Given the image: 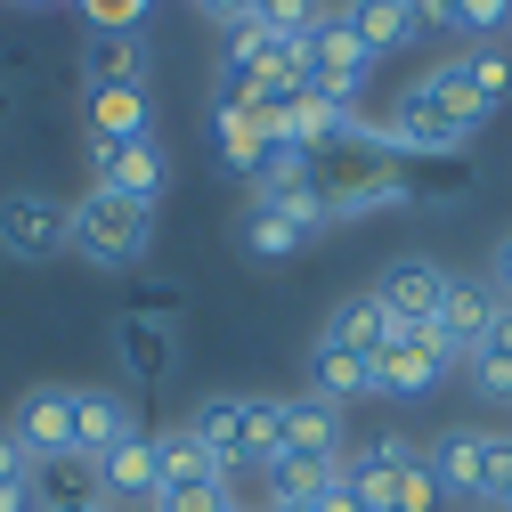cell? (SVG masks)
Returning a JSON list of instances; mask_svg holds the SVG:
<instances>
[{
	"instance_id": "cell-30",
	"label": "cell",
	"mask_w": 512,
	"mask_h": 512,
	"mask_svg": "<svg viewBox=\"0 0 512 512\" xmlns=\"http://www.w3.org/2000/svg\"><path fill=\"white\" fill-rule=\"evenodd\" d=\"M464 74H472V90H480L488 106H504V90H512V57H504L496 41H480V49H464Z\"/></svg>"
},
{
	"instance_id": "cell-10",
	"label": "cell",
	"mask_w": 512,
	"mask_h": 512,
	"mask_svg": "<svg viewBox=\"0 0 512 512\" xmlns=\"http://www.w3.org/2000/svg\"><path fill=\"white\" fill-rule=\"evenodd\" d=\"M407 106H423L431 122H447L456 139H472L480 122L496 114L480 90H472V74H464V57H447V66H431V74H415V90H407Z\"/></svg>"
},
{
	"instance_id": "cell-19",
	"label": "cell",
	"mask_w": 512,
	"mask_h": 512,
	"mask_svg": "<svg viewBox=\"0 0 512 512\" xmlns=\"http://www.w3.org/2000/svg\"><path fill=\"white\" fill-rule=\"evenodd\" d=\"M244 407H252V391H212L196 415H187V431L212 447V464H220L228 480L244 472Z\"/></svg>"
},
{
	"instance_id": "cell-32",
	"label": "cell",
	"mask_w": 512,
	"mask_h": 512,
	"mask_svg": "<svg viewBox=\"0 0 512 512\" xmlns=\"http://www.w3.org/2000/svg\"><path fill=\"white\" fill-rule=\"evenodd\" d=\"M317 17H326V0H252V25L269 33H309Z\"/></svg>"
},
{
	"instance_id": "cell-38",
	"label": "cell",
	"mask_w": 512,
	"mask_h": 512,
	"mask_svg": "<svg viewBox=\"0 0 512 512\" xmlns=\"http://www.w3.org/2000/svg\"><path fill=\"white\" fill-rule=\"evenodd\" d=\"M488 285H496V293H512V236L496 244V277H488Z\"/></svg>"
},
{
	"instance_id": "cell-29",
	"label": "cell",
	"mask_w": 512,
	"mask_h": 512,
	"mask_svg": "<svg viewBox=\"0 0 512 512\" xmlns=\"http://www.w3.org/2000/svg\"><path fill=\"white\" fill-rule=\"evenodd\" d=\"M382 504H391V512H431V504H439V472H431V456H415L407 472L382 480Z\"/></svg>"
},
{
	"instance_id": "cell-31",
	"label": "cell",
	"mask_w": 512,
	"mask_h": 512,
	"mask_svg": "<svg viewBox=\"0 0 512 512\" xmlns=\"http://www.w3.org/2000/svg\"><path fill=\"white\" fill-rule=\"evenodd\" d=\"M74 9H82V25H90V33H139L155 0H74Z\"/></svg>"
},
{
	"instance_id": "cell-2",
	"label": "cell",
	"mask_w": 512,
	"mask_h": 512,
	"mask_svg": "<svg viewBox=\"0 0 512 512\" xmlns=\"http://www.w3.org/2000/svg\"><path fill=\"white\" fill-rule=\"evenodd\" d=\"M0 252L25 261V269L57 261V252H74L66 196H49V187H9V196H0Z\"/></svg>"
},
{
	"instance_id": "cell-18",
	"label": "cell",
	"mask_w": 512,
	"mask_h": 512,
	"mask_svg": "<svg viewBox=\"0 0 512 512\" xmlns=\"http://www.w3.org/2000/svg\"><path fill=\"white\" fill-rule=\"evenodd\" d=\"M334 17H342V25H350V33L366 41V49H374V57H382V49H407L415 33H431L415 0H342Z\"/></svg>"
},
{
	"instance_id": "cell-15",
	"label": "cell",
	"mask_w": 512,
	"mask_h": 512,
	"mask_svg": "<svg viewBox=\"0 0 512 512\" xmlns=\"http://www.w3.org/2000/svg\"><path fill=\"white\" fill-rule=\"evenodd\" d=\"M350 114H358V106H342V98H317V90H301V98H293V106L277 114V139L326 163V147H342V139H350Z\"/></svg>"
},
{
	"instance_id": "cell-28",
	"label": "cell",
	"mask_w": 512,
	"mask_h": 512,
	"mask_svg": "<svg viewBox=\"0 0 512 512\" xmlns=\"http://www.w3.org/2000/svg\"><path fill=\"white\" fill-rule=\"evenodd\" d=\"M309 236H301V220L285 212V204H252V220H244V252H261V261H285V252H301Z\"/></svg>"
},
{
	"instance_id": "cell-27",
	"label": "cell",
	"mask_w": 512,
	"mask_h": 512,
	"mask_svg": "<svg viewBox=\"0 0 512 512\" xmlns=\"http://www.w3.org/2000/svg\"><path fill=\"white\" fill-rule=\"evenodd\" d=\"M285 456V399H269V391H252V407H244V464H277Z\"/></svg>"
},
{
	"instance_id": "cell-12",
	"label": "cell",
	"mask_w": 512,
	"mask_h": 512,
	"mask_svg": "<svg viewBox=\"0 0 512 512\" xmlns=\"http://www.w3.org/2000/svg\"><path fill=\"white\" fill-rule=\"evenodd\" d=\"M212 147H220V163L228 171H261V155L277 147V114L269 106H252V98H220L212 106Z\"/></svg>"
},
{
	"instance_id": "cell-5",
	"label": "cell",
	"mask_w": 512,
	"mask_h": 512,
	"mask_svg": "<svg viewBox=\"0 0 512 512\" xmlns=\"http://www.w3.org/2000/svg\"><path fill=\"white\" fill-rule=\"evenodd\" d=\"M317 187H326V204L334 220H358V212H391L407 204V187H399V155H350V163H317Z\"/></svg>"
},
{
	"instance_id": "cell-17",
	"label": "cell",
	"mask_w": 512,
	"mask_h": 512,
	"mask_svg": "<svg viewBox=\"0 0 512 512\" xmlns=\"http://www.w3.org/2000/svg\"><path fill=\"white\" fill-rule=\"evenodd\" d=\"M488 326H496V285H488V277H456V285H447V301H439V334H447V350L472 358V350L488 342Z\"/></svg>"
},
{
	"instance_id": "cell-14",
	"label": "cell",
	"mask_w": 512,
	"mask_h": 512,
	"mask_svg": "<svg viewBox=\"0 0 512 512\" xmlns=\"http://www.w3.org/2000/svg\"><path fill=\"white\" fill-rule=\"evenodd\" d=\"M155 49L147 33H82V82L90 90H147Z\"/></svg>"
},
{
	"instance_id": "cell-40",
	"label": "cell",
	"mask_w": 512,
	"mask_h": 512,
	"mask_svg": "<svg viewBox=\"0 0 512 512\" xmlns=\"http://www.w3.org/2000/svg\"><path fill=\"white\" fill-rule=\"evenodd\" d=\"M25 9H49V0H25Z\"/></svg>"
},
{
	"instance_id": "cell-4",
	"label": "cell",
	"mask_w": 512,
	"mask_h": 512,
	"mask_svg": "<svg viewBox=\"0 0 512 512\" xmlns=\"http://www.w3.org/2000/svg\"><path fill=\"white\" fill-rule=\"evenodd\" d=\"M90 187H114V196H131V204H163V187H171V155L147 139H90Z\"/></svg>"
},
{
	"instance_id": "cell-9",
	"label": "cell",
	"mask_w": 512,
	"mask_h": 512,
	"mask_svg": "<svg viewBox=\"0 0 512 512\" xmlns=\"http://www.w3.org/2000/svg\"><path fill=\"white\" fill-rule=\"evenodd\" d=\"M9 431L25 439V456L41 472L66 464L74 456V391H66V382H33V391L17 399V415H9Z\"/></svg>"
},
{
	"instance_id": "cell-23",
	"label": "cell",
	"mask_w": 512,
	"mask_h": 512,
	"mask_svg": "<svg viewBox=\"0 0 512 512\" xmlns=\"http://www.w3.org/2000/svg\"><path fill=\"white\" fill-rule=\"evenodd\" d=\"M285 456H342V407L285 399Z\"/></svg>"
},
{
	"instance_id": "cell-13",
	"label": "cell",
	"mask_w": 512,
	"mask_h": 512,
	"mask_svg": "<svg viewBox=\"0 0 512 512\" xmlns=\"http://www.w3.org/2000/svg\"><path fill=\"white\" fill-rule=\"evenodd\" d=\"M122 439H139V407L122 391H74V456L82 464H106Z\"/></svg>"
},
{
	"instance_id": "cell-33",
	"label": "cell",
	"mask_w": 512,
	"mask_h": 512,
	"mask_svg": "<svg viewBox=\"0 0 512 512\" xmlns=\"http://www.w3.org/2000/svg\"><path fill=\"white\" fill-rule=\"evenodd\" d=\"M236 496H228V480H212V488H155L147 496V512H228Z\"/></svg>"
},
{
	"instance_id": "cell-16",
	"label": "cell",
	"mask_w": 512,
	"mask_h": 512,
	"mask_svg": "<svg viewBox=\"0 0 512 512\" xmlns=\"http://www.w3.org/2000/svg\"><path fill=\"white\" fill-rule=\"evenodd\" d=\"M391 309H382L374 293H350V301H334V317H326V334H317V342H326V350H350V358H382V350H391Z\"/></svg>"
},
{
	"instance_id": "cell-37",
	"label": "cell",
	"mask_w": 512,
	"mask_h": 512,
	"mask_svg": "<svg viewBox=\"0 0 512 512\" xmlns=\"http://www.w3.org/2000/svg\"><path fill=\"white\" fill-rule=\"evenodd\" d=\"M0 512H41V472L33 480H0Z\"/></svg>"
},
{
	"instance_id": "cell-20",
	"label": "cell",
	"mask_w": 512,
	"mask_h": 512,
	"mask_svg": "<svg viewBox=\"0 0 512 512\" xmlns=\"http://www.w3.org/2000/svg\"><path fill=\"white\" fill-rule=\"evenodd\" d=\"M98 488H106L114 504H139V512H147V496L163 488V472H155V431H139V439H122L114 456L98 464Z\"/></svg>"
},
{
	"instance_id": "cell-34",
	"label": "cell",
	"mask_w": 512,
	"mask_h": 512,
	"mask_svg": "<svg viewBox=\"0 0 512 512\" xmlns=\"http://www.w3.org/2000/svg\"><path fill=\"white\" fill-rule=\"evenodd\" d=\"M472 391L480 399H512V366L504 358H472Z\"/></svg>"
},
{
	"instance_id": "cell-22",
	"label": "cell",
	"mask_w": 512,
	"mask_h": 512,
	"mask_svg": "<svg viewBox=\"0 0 512 512\" xmlns=\"http://www.w3.org/2000/svg\"><path fill=\"white\" fill-rule=\"evenodd\" d=\"M155 472H163V488H212V480H228V472L212 464V447L187 431V423L155 431Z\"/></svg>"
},
{
	"instance_id": "cell-3",
	"label": "cell",
	"mask_w": 512,
	"mask_h": 512,
	"mask_svg": "<svg viewBox=\"0 0 512 512\" xmlns=\"http://www.w3.org/2000/svg\"><path fill=\"white\" fill-rule=\"evenodd\" d=\"M374 66H382V57H374L342 17H317V25H309V90H317V98L358 106V90L374 82Z\"/></svg>"
},
{
	"instance_id": "cell-6",
	"label": "cell",
	"mask_w": 512,
	"mask_h": 512,
	"mask_svg": "<svg viewBox=\"0 0 512 512\" xmlns=\"http://www.w3.org/2000/svg\"><path fill=\"white\" fill-rule=\"evenodd\" d=\"M512 456V439L504 431H447L431 447V472H439V496H464V504H488L496 472Z\"/></svg>"
},
{
	"instance_id": "cell-35",
	"label": "cell",
	"mask_w": 512,
	"mask_h": 512,
	"mask_svg": "<svg viewBox=\"0 0 512 512\" xmlns=\"http://www.w3.org/2000/svg\"><path fill=\"white\" fill-rule=\"evenodd\" d=\"M33 472H41V464L25 456V439H17L9 423H0V480H33Z\"/></svg>"
},
{
	"instance_id": "cell-25",
	"label": "cell",
	"mask_w": 512,
	"mask_h": 512,
	"mask_svg": "<svg viewBox=\"0 0 512 512\" xmlns=\"http://www.w3.org/2000/svg\"><path fill=\"white\" fill-rule=\"evenodd\" d=\"M147 90H90V139H147Z\"/></svg>"
},
{
	"instance_id": "cell-21",
	"label": "cell",
	"mask_w": 512,
	"mask_h": 512,
	"mask_svg": "<svg viewBox=\"0 0 512 512\" xmlns=\"http://www.w3.org/2000/svg\"><path fill=\"white\" fill-rule=\"evenodd\" d=\"M407 204H464L472 196V163L464 155H399Z\"/></svg>"
},
{
	"instance_id": "cell-26",
	"label": "cell",
	"mask_w": 512,
	"mask_h": 512,
	"mask_svg": "<svg viewBox=\"0 0 512 512\" xmlns=\"http://www.w3.org/2000/svg\"><path fill=\"white\" fill-rule=\"evenodd\" d=\"M415 464V447L399 439V431H374L366 447H342V472H350V488H382L391 472H407Z\"/></svg>"
},
{
	"instance_id": "cell-36",
	"label": "cell",
	"mask_w": 512,
	"mask_h": 512,
	"mask_svg": "<svg viewBox=\"0 0 512 512\" xmlns=\"http://www.w3.org/2000/svg\"><path fill=\"white\" fill-rule=\"evenodd\" d=\"M472 358H504V366H512V301H496V326H488V342H480Z\"/></svg>"
},
{
	"instance_id": "cell-39",
	"label": "cell",
	"mask_w": 512,
	"mask_h": 512,
	"mask_svg": "<svg viewBox=\"0 0 512 512\" xmlns=\"http://www.w3.org/2000/svg\"><path fill=\"white\" fill-rule=\"evenodd\" d=\"M9 114H17V106H9V90H0V131H9Z\"/></svg>"
},
{
	"instance_id": "cell-8",
	"label": "cell",
	"mask_w": 512,
	"mask_h": 512,
	"mask_svg": "<svg viewBox=\"0 0 512 512\" xmlns=\"http://www.w3.org/2000/svg\"><path fill=\"white\" fill-rule=\"evenodd\" d=\"M447 366H456V350H447L439 326H423V334H391V350L374 358V391H382V399H423L431 382H447Z\"/></svg>"
},
{
	"instance_id": "cell-24",
	"label": "cell",
	"mask_w": 512,
	"mask_h": 512,
	"mask_svg": "<svg viewBox=\"0 0 512 512\" xmlns=\"http://www.w3.org/2000/svg\"><path fill=\"white\" fill-rule=\"evenodd\" d=\"M366 391H374V366L350 358V350H326V342H317V358H309V399L350 407V399H366Z\"/></svg>"
},
{
	"instance_id": "cell-11",
	"label": "cell",
	"mask_w": 512,
	"mask_h": 512,
	"mask_svg": "<svg viewBox=\"0 0 512 512\" xmlns=\"http://www.w3.org/2000/svg\"><path fill=\"white\" fill-rule=\"evenodd\" d=\"M114 350H122V374L131 382H163L179 366V326L163 309H122L114 317Z\"/></svg>"
},
{
	"instance_id": "cell-7",
	"label": "cell",
	"mask_w": 512,
	"mask_h": 512,
	"mask_svg": "<svg viewBox=\"0 0 512 512\" xmlns=\"http://www.w3.org/2000/svg\"><path fill=\"white\" fill-rule=\"evenodd\" d=\"M447 285H456V277H447L431 252H407V261H391V269L374 277V301L391 309V326H399V334H423V326H439Z\"/></svg>"
},
{
	"instance_id": "cell-1",
	"label": "cell",
	"mask_w": 512,
	"mask_h": 512,
	"mask_svg": "<svg viewBox=\"0 0 512 512\" xmlns=\"http://www.w3.org/2000/svg\"><path fill=\"white\" fill-rule=\"evenodd\" d=\"M66 220H74V252L90 269H139L155 244V204H131L114 187H82L66 204Z\"/></svg>"
}]
</instances>
